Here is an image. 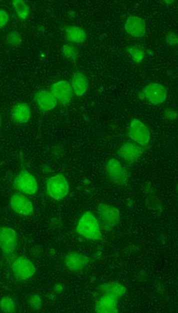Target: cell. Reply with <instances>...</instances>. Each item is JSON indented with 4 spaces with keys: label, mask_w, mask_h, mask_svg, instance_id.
I'll return each mask as SVG.
<instances>
[{
    "label": "cell",
    "mask_w": 178,
    "mask_h": 313,
    "mask_svg": "<svg viewBox=\"0 0 178 313\" xmlns=\"http://www.w3.org/2000/svg\"><path fill=\"white\" fill-rule=\"evenodd\" d=\"M65 266L73 272L84 270L90 262V259L84 254L76 252L68 253L64 258Z\"/></svg>",
    "instance_id": "obj_14"
},
{
    "label": "cell",
    "mask_w": 178,
    "mask_h": 313,
    "mask_svg": "<svg viewBox=\"0 0 178 313\" xmlns=\"http://www.w3.org/2000/svg\"><path fill=\"white\" fill-rule=\"evenodd\" d=\"M128 135L132 140L142 146H147L150 140L149 128L138 119L134 118L128 128Z\"/></svg>",
    "instance_id": "obj_7"
},
{
    "label": "cell",
    "mask_w": 178,
    "mask_h": 313,
    "mask_svg": "<svg viewBox=\"0 0 178 313\" xmlns=\"http://www.w3.org/2000/svg\"><path fill=\"white\" fill-rule=\"evenodd\" d=\"M72 85L74 94L77 96H82L89 87V80L82 72H76L74 74Z\"/></svg>",
    "instance_id": "obj_18"
},
{
    "label": "cell",
    "mask_w": 178,
    "mask_h": 313,
    "mask_svg": "<svg viewBox=\"0 0 178 313\" xmlns=\"http://www.w3.org/2000/svg\"><path fill=\"white\" fill-rule=\"evenodd\" d=\"M12 120L17 124L29 122L31 118V108L29 104L18 103L14 105L10 112Z\"/></svg>",
    "instance_id": "obj_17"
},
{
    "label": "cell",
    "mask_w": 178,
    "mask_h": 313,
    "mask_svg": "<svg viewBox=\"0 0 178 313\" xmlns=\"http://www.w3.org/2000/svg\"><path fill=\"white\" fill-rule=\"evenodd\" d=\"M98 214L105 230H111L116 228L120 220V210L116 207L105 204H100L98 205Z\"/></svg>",
    "instance_id": "obj_6"
},
{
    "label": "cell",
    "mask_w": 178,
    "mask_h": 313,
    "mask_svg": "<svg viewBox=\"0 0 178 313\" xmlns=\"http://www.w3.org/2000/svg\"><path fill=\"white\" fill-rule=\"evenodd\" d=\"M34 101L38 108L44 112L52 110L58 104L57 100L54 94L46 90H40L35 93Z\"/></svg>",
    "instance_id": "obj_15"
},
{
    "label": "cell",
    "mask_w": 178,
    "mask_h": 313,
    "mask_svg": "<svg viewBox=\"0 0 178 313\" xmlns=\"http://www.w3.org/2000/svg\"><path fill=\"white\" fill-rule=\"evenodd\" d=\"M50 92L54 94L57 101L63 105L70 103L73 96L72 86L66 80H60L52 84L50 87Z\"/></svg>",
    "instance_id": "obj_13"
},
{
    "label": "cell",
    "mask_w": 178,
    "mask_h": 313,
    "mask_svg": "<svg viewBox=\"0 0 178 313\" xmlns=\"http://www.w3.org/2000/svg\"><path fill=\"white\" fill-rule=\"evenodd\" d=\"M0 309L4 312H14L16 311V305L10 296H4L0 300Z\"/></svg>",
    "instance_id": "obj_23"
},
{
    "label": "cell",
    "mask_w": 178,
    "mask_h": 313,
    "mask_svg": "<svg viewBox=\"0 0 178 313\" xmlns=\"http://www.w3.org/2000/svg\"><path fill=\"white\" fill-rule=\"evenodd\" d=\"M14 188L24 194L34 195L38 190V184L34 176L27 170L20 172L14 180Z\"/></svg>",
    "instance_id": "obj_8"
},
{
    "label": "cell",
    "mask_w": 178,
    "mask_h": 313,
    "mask_svg": "<svg viewBox=\"0 0 178 313\" xmlns=\"http://www.w3.org/2000/svg\"><path fill=\"white\" fill-rule=\"evenodd\" d=\"M10 19V16L7 14L6 10H0V28L6 26Z\"/></svg>",
    "instance_id": "obj_29"
},
{
    "label": "cell",
    "mask_w": 178,
    "mask_h": 313,
    "mask_svg": "<svg viewBox=\"0 0 178 313\" xmlns=\"http://www.w3.org/2000/svg\"><path fill=\"white\" fill-rule=\"evenodd\" d=\"M164 116L169 120H175L177 119V112L172 108H167L164 110Z\"/></svg>",
    "instance_id": "obj_30"
},
{
    "label": "cell",
    "mask_w": 178,
    "mask_h": 313,
    "mask_svg": "<svg viewBox=\"0 0 178 313\" xmlns=\"http://www.w3.org/2000/svg\"><path fill=\"white\" fill-rule=\"evenodd\" d=\"M12 4L15 8L16 13L18 18L20 20H26L30 13V6H28L26 2L21 1V0H15V1L12 2Z\"/></svg>",
    "instance_id": "obj_21"
},
{
    "label": "cell",
    "mask_w": 178,
    "mask_h": 313,
    "mask_svg": "<svg viewBox=\"0 0 178 313\" xmlns=\"http://www.w3.org/2000/svg\"><path fill=\"white\" fill-rule=\"evenodd\" d=\"M167 90L162 84L152 82L138 93V98L146 102L156 106L164 102L166 100Z\"/></svg>",
    "instance_id": "obj_2"
},
{
    "label": "cell",
    "mask_w": 178,
    "mask_h": 313,
    "mask_svg": "<svg viewBox=\"0 0 178 313\" xmlns=\"http://www.w3.org/2000/svg\"><path fill=\"white\" fill-rule=\"evenodd\" d=\"M18 238L16 232L7 226L0 228V248L5 256L12 254L16 249Z\"/></svg>",
    "instance_id": "obj_10"
},
{
    "label": "cell",
    "mask_w": 178,
    "mask_h": 313,
    "mask_svg": "<svg viewBox=\"0 0 178 313\" xmlns=\"http://www.w3.org/2000/svg\"><path fill=\"white\" fill-rule=\"evenodd\" d=\"M128 52L130 54L132 60L136 63L142 62L144 58V49L138 46H131L128 48Z\"/></svg>",
    "instance_id": "obj_24"
},
{
    "label": "cell",
    "mask_w": 178,
    "mask_h": 313,
    "mask_svg": "<svg viewBox=\"0 0 178 313\" xmlns=\"http://www.w3.org/2000/svg\"><path fill=\"white\" fill-rule=\"evenodd\" d=\"M70 192V186L64 176L58 174L47 181V194L56 201L66 198Z\"/></svg>",
    "instance_id": "obj_3"
},
{
    "label": "cell",
    "mask_w": 178,
    "mask_h": 313,
    "mask_svg": "<svg viewBox=\"0 0 178 313\" xmlns=\"http://www.w3.org/2000/svg\"><path fill=\"white\" fill-rule=\"evenodd\" d=\"M124 29L128 34L134 38H142L146 32V22L142 18L131 16L126 21Z\"/></svg>",
    "instance_id": "obj_16"
},
{
    "label": "cell",
    "mask_w": 178,
    "mask_h": 313,
    "mask_svg": "<svg viewBox=\"0 0 178 313\" xmlns=\"http://www.w3.org/2000/svg\"><path fill=\"white\" fill-rule=\"evenodd\" d=\"M63 290H64V286H63V284H60V283L56 284L54 288V292L57 294H60L62 292Z\"/></svg>",
    "instance_id": "obj_32"
},
{
    "label": "cell",
    "mask_w": 178,
    "mask_h": 313,
    "mask_svg": "<svg viewBox=\"0 0 178 313\" xmlns=\"http://www.w3.org/2000/svg\"><path fill=\"white\" fill-rule=\"evenodd\" d=\"M28 305L32 310L40 311L42 308V300L40 296L37 294H32L28 298Z\"/></svg>",
    "instance_id": "obj_27"
},
{
    "label": "cell",
    "mask_w": 178,
    "mask_h": 313,
    "mask_svg": "<svg viewBox=\"0 0 178 313\" xmlns=\"http://www.w3.org/2000/svg\"><path fill=\"white\" fill-rule=\"evenodd\" d=\"M10 206L12 210L22 216H31L34 212V206L30 200L20 192L14 193L10 198Z\"/></svg>",
    "instance_id": "obj_11"
},
{
    "label": "cell",
    "mask_w": 178,
    "mask_h": 313,
    "mask_svg": "<svg viewBox=\"0 0 178 313\" xmlns=\"http://www.w3.org/2000/svg\"><path fill=\"white\" fill-rule=\"evenodd\" d=\"M146 194L148 195L147 198H146L148 208L150 210H158V208H161V202L156 198V194L151 189L150 186H146Z\"/></svg>",
    "instance_id": "obj_22"
},
{
    "label": "cell",
    "mask_w": 178,
    "mask_h": 313,
    "mask_svg": "<svg viewBox=\"0 0 178 313\" xmlns=\"http://www.w3.org/2000/svg\"><path fill=\"white\" fill-rule=\"evenodd\" d=\"M12 270L16 279L24 281L34 276L36 269L30 260L26 256H20L14 262Z\"/></svg>",
    "instance_id": "obj_5"
},
{
    "label": "cell",
    "mask_w": 178,
    "mask_h": 313,
    "mask_svg": "<svg viewBox=\"0 0 178 313\" xmlns=\"http://www.w3.org/2000/svg\"><path fill=\"white\" fill-rule=\"evenodd\" d=\"M66 41L74 44H82L87 40V34L82 28L76 26H70L64 30Z\"/></svg>",
    "instance_id": "obj_19"
},
{
    "label": "cell",
    "mask_w": 178,
    "mask_h": 313,
    "mask_svg": "<svg viewBox=\"0 0 178 313\" xmlns=\"http://www.w3.org/2000/svg\"><path fill=\"white\" fill-rule=\"evenodd\" d=\"M148 148L138 146L135 144L126 142L122 144L118 151V154L121 159L130 164L138 161Z\"/></svg>",
    "instance_id": "obj_12"
},
{
    "label": "cell",
    "mask_w": 178,
    "mask_h": 313,
    "mask_svg": "<svg viewBox=\"0 0 178 313\" xmlns=\"http://www.w3.org/2000/svg\"><path fill=\"white\" fill-rule=\"evenodd\" d=\"M7 45L10 47H17L22 43V38L20 34L16 31H12L8 32L6 38Z\"/></svg>",
    "instance_id": "obj_26"
},
{
    "label": "cell",
    "mask_w": 178,
    "mask_h": 313,
    "mask_svg": "<svg viewBox=\"0 0 178 313\" xmlns=\"http://www.w3.org/2000/svg\"><path fill=\"white\" fill-rule=\"evenodd\" d=\"M96 291L110 294L121 298L126 293V288L123 284L117 282H104L98 286Z\"/></svg>",
    "instance_id": "obj_20"
},
{
    "label": "cell",
    "mask_w": 178,
    "mask_h": 313,
    "mask_svg": "<svg viewBox=\"0 0 178 313\" xmlns=\"http://www.w3.org/2000/svg\"><path fill=\"white\" fill-rule=\"evenodd\" d=\"M62 52L65 58L72 60L74 62L76 61L78 56L79 54L78 49L73 44L64 45L62 48Z\"/></svg>",
    "instance_id": "obj_25"
},
{
    "label": "cell",
    "mask_w": 178,
    "mask_h": 313,
    "mask_svg": "<svg viewBox=\"0 0 178 313\" xmlns=\"http://www.w3.org/2000/svg\"><path fill=\"white\" fill-rule=\"evenodd\" d=\"M1 122H2V119H1V116H0V124H1Z\"/></svg>",
    "instance_id": "obj_34"
},
{
    "label": "cell",
    "mask_w": 178,
    "mask_h": 313,
    "mask_svg": "<svg viewBox=\"0 0 178 313\" xmlns=\"http://www.w3.org/2000/svg\"><path fill=\"white\" fill-rule=\"evenodd\" d=\"M165 2L166 3V4H169L174 3V2H172H172L166 1Z\"/></svg>",
    "instance_id": "obj_33"
},
{
    "label": "cell",
    "mask_w": 178,
    "mask_h": 313,
    "mask_svg": "<svg viewBox=\"0 0 178 313\" xmlns=\"http://www.w3.org/2000/svg\"><path fill=\"white\" fill-rule=\"evenodd\" d=\"M106 170L108 178L112 184L123 186L128 184L130 180V172L114 158L108 162Z\"/></svg>",
    "instance_id": "obj_4"
},
{
    "label": "cell",
    "mask_w": 178,
    "mask_h": 313,
    "mask_svg": "<svg viewBox=\"0 0 178 313\" xmlns=\"http://www.w3.org/2000/svg\"><path fill=\"white\" fill-rule=\"evenodd\" d=\"M43 249L40 246H35L31 250L32 256H35L36 258H40L43 254Z\"/></svg>",
    "instance_id": "obj_31"
},
{
    "label": "cell",
    "mask_w": 178,
    "mask_h": 313,
    "mask_svg": "<svg viewBox=\"0 0 178 313\" xmlns=\"http://www.w3.org/2000/svg\"><path fill=\"white\" fill-rule=\"evenodd\" d=\"M98 296L95 300V312L114 313L118 312V306L120 298L110 294L96 291Z\"/></svg>",
    "instance_id": "obj_9"
},
{
    "label": "cell",
    "mask_w": 178,
    "mask_h": 313,
    "mask_svg": "<svg viewBox=\"0 0 178 313\" xmlns=\"http://www.w3.org/2000/svg\"><path fill=\"white\" fill-rule=\"evenodd\" d=\"M165 41L170 46H175L178 44V36L176 33L170 32L167 33L165 36Z\"/></svg>",
    "instance_id": "obj_28"
},
{
    "label": "cell",
    "mask_w": 178,
    "mask_h": 313,
    "mask_svg": "<svg viewBox=\"0 0 178 313\" xmlns=\"http://www.w3.org/2000/svg\"><path fill=\"white\" fill-rule=\"evenodd\" d=\"M76 232L86 238L93 240H103L98 220L90 211L84 212L80 218L77 224Z\"/></svg>",
    "instance_id": "obj_1"
}]
</instances>
